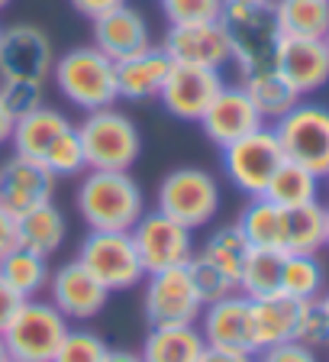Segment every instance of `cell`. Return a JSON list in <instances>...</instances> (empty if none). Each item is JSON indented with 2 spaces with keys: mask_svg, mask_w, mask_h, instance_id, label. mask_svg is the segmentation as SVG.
I'll return each mask as SVG.
<instances>
[{
  "mask_svg": "<svg viewBox=\"0 0 329 362\" xmlns=\"http://www.w3.org/2000/svg\"><path fill=\"white\" fill-rule=\"evenodd\" d=\"M255 362H316V353L297 339H287V343H275V346H265L255 353Z\"/></svg>",
  "mask_w": 329,
  "mask_h": 362,
  "instance_id": "41",
  "label": "cell"
},
{
  "mask_svg": "<svg viewBox=\"0 0 329 362\" xmlns=\"http://www.w3.org/2000/svg\"><path fill=\"white\" fill-rule=\"evenodd\" d=\"M326 178H329V175H326Z\"/></svg>",
  "mask_w": 329,
  "mask_h": 362,
  "instance_id": "55",
  "label": "cell"
},
{
  "mask_svg": "<svg viewBox=\"0 0 329 362\" xmlns=\"http://www.w3.org/2000/svg\"><path fill=\"white\" fill-rule=\"evenodd\" d=\"M10 359V353H7V346H4V337H0V362H7Z\"/></svg>",
  "mask_w": 329,
  "mask_h": 362,
  "instance_id": "50",
  "label": "cell"
},
{
  "mask_svg": "<svg viewBox=\"0 0 329 362\" xmlns=\"http://www.w3.org/2000/svg\"><path fill=\"white\" fill-rule=\"evenodd\" d=\"M71 330L68 317L55 308L52 301H23L20 310L13 314V320L7 324L4 346H7L10 359L20 362H52L55 349L61 346L65 333Z\"/></svg>",
  "mask_w": 329,
  "mask_h": 362,
  "instance_id": "8",
  "label": "cell"
},
{
  "mask_svg": "<svg viewBox=\"0 0 329 362\" xmlns=\"http://www.w3.org/2000/svg\"><path fill=\"white\" fill-rule=\"evenodd\" d=\"M223 194H220V181L197 165H178L158 181L155 191V211L168 214L187 230H201L217 217Z\"/></svg>",
  "mask_w": 329,
  "mask_h": 362,
  "instance_id": "5",
  "label": "cell"
},
{
  "mask_svg": "<svg viewBox=\"0 0 329 362\" xmlns=\"http://www.w3.org/2000/svg\"><path fill=\"white\" fill-rule=\"evenodd\" d=\"M162 49L174 65H201V68H220L229 65V36H226L223 23H181L168 26Z\"/></svg>",
  "mask_w": 329,
  "mask_h": 362,
  "instance_id": "14",
  "label": "cell"
},
{
  "mask_svg": "<svg viewBox=\"0 0 329 362\" xmlns=\"http://www.w3.org/2000/svg\"><path fill=\"white\" fill-rule=\"evenodd\" d=\"M55 175L45 165L32 162V158L23 156H10L4 165H0V207L13 217L32 211L39 204L52 201L55 194Z\"/></svg>",
  "mask_w": 329,
  "mask_h": 362,
  "instance_id": "18",
  "label": "cell"
},
{
  "mask_svg": "<svg viewBox=\"0 0 329 362\" xmlns=\"http://www.w3.org/2000/svg\"><path fill=\"white\" fill-rule=\"evenodd\" d=\"M16 246V217L0 207V259Z\"/></svg>",
  "mask_w": 329,
  "mask_h": 362,
  "instance_id": "44",
  "label": "cell"
},
{
  "mask_svg": "<svg viewBox=\"0 0 329 362\" xmlns=\"http://www.w3.org/2000/svg\"><path fill=\"white\" fill-rule=\"evenodd\" d=\"M55 65L49 33L32 23L0 26V81H45Z\"/></svg>",
  "mask_w": 329,
  "mask_h": 362,
  "instance_id": "12",
  "label": "cell"
},
{
  "mask_svg": "<svg viewBox=\"0 0 329 362\" xmlns=\"http://www.w3.org/2000/svg\"><path fill=\"white\" fill-rule=\"evenodd\" d=\"M10 7V0H0V10H7Z\"/></svg>",
  "mask_w": 329,
  "mask_h": 362,
  "instance_id": "52",
  "label": "cell"
},
{
  "mask_svg": "<svg viewBox=\"0 0 329 362\" xmlns=\"http://www.w3.org/2000/svg\"><path fill=\"white\" fill-rule=\"evenodd\" d=\"M7 362H20V359H7Z\"/></svg>",
  "mask_w": 329,
  "mask_h": 362,
  "instance_id": "54",
  "label": "cell"
},
{
  "mask_svg": "<svg viewBox=\"0 0 329 362\" xmlns=\"http://www.w3.org/2000/svg\"><path fill=\"white\" fill-rule=\"evenodd\" d=\"M323 42H326V52H329V33H326V36H323Z\"/></svg>",
  "mask_w": 329,
  "mask_h": 362,
  "instance_id": "53",
  "label": "cell"
},
{
  "mask_svg": "<svg viewBox=\"0 0 329 362\" xmlns=\"http://www.w3.org/2000/svg\"><path fill=\"white\" fill-rule=\"evenodd\" d=\"M281 269L285 252L281 249H258L252 246L246 256V265L239 272V291L246 298H268L281 291Z\"/></svg>",
  "mask_w": 329,
  "mask_h": 362,
  "instance_id": "32",
  "label": "cell"
},
{
  "mask_svg": "<svg viewBox=\"0 0 329 362\" xmlns=\"http://www.w3.org/2000/svg\"><path fill=\"white\" fill-rule=\"evenodd\" d=\"M201 333L207 346L236 349V353H255L252 343V310L242 291H232L213 304H203Z\"/></svg>",
  "mask_w": 329,
  "mask_h": 362,
  "instance_id": "19",
  "label": "cell"
},
{
  "mask_svg": "<svg viewBox=\"0 0 329 362\" xmlns=\"http://www.w3.org/2000/svg\"><path fill=\"white\" fill-rule=\"evenodd\" d=\"M236 226L242 230V236L249 240V246L281 249V240H285V207H277L275 201H268L265 194H258L242 207ZM281 252H285V249H281Z\"/></svg>",
  "mask_w": 329,
  "mask_h": 362,
  "instance_id": "28",
  "label": "cell"
},
{
  "mask_svg": "<svg viewBox=\"0 0 329 362\" xmlns=\"http://www.w3.org/2000/svg\"><path fill=\"white\" fill-rule=\"evenodd\" d=\"M107 343L100 333L94 330H68L61 346L55 349L52 362H104L107 356Z\"/></svg>",
  "mask_w": 329,
  "mask_h": 362,
  "instance_id": "37",
  "label": "cell"
},
{
  "mask_svg": "<svg viewBox=\"0 0 329 362\" xmlns=\"http://www.w3.org/2000/svg\"><path fill=\"white\" fill-rule=\"evenodd\" d=\"M300 301L287 298V294H268V298H249V310H252V343L255 353L275 343H287L294 337V320H297Z\"/></svg>",
  "mask_w": 329,
  "mask_h": 362,
  "instance_id": "23",
  "label": "cell"
},
{
  "mask_svg": "<svg viewBox=\"0 0 329 362\" xmlns=\"http://www.w3.org/2000/svg\"><path fill=\"white\" fill-rule=\"evenodd\" d=\"M291 339H297V343H304V346H310V349L326 346L329 343V324H326V314H323V308H320V298L300 301Z\"/></svg>",
  "mask_w": 329,
  "mask_h": 362,
  "instance_id": "39",
  "label": "cell"
},
{
  "mask_svg": "<svg viewBox=\"0 0 329 362\" xmlns=\"http://www.w3.org/2000/svg\"><path fill=\"white\" fill-rule=\"evenodd\" d=\"M123 4H126V0H71V7L81 16H88V20H97L100 13L116 10V7H123Z\"/></svg>",
  "mask_w": 329,
  "mask_h": 362,
  "instance_id": "43",
  "label": "cell"
},
{
  "mask_svg": "<svg viewBox=\"0 0 329 362\" xmlns=\"http://www.w3.org/2000/svg\"><path fill=\"white\" fill-rule=\"evenodd\" d=\"M194 230L181 226L162 211H145L129 230L136 243V252L143 259L145 275L162 269H174V265H187L194 256Z\"/></svg>",
  "mask_w": 329,
  "mask_h": 362,
  "instance_id": "10",
  "label": "cell"
},
{
  "mask_svg": "<svg viewBox=\"0 0 329 362\" xmlns=\"http://www.w3.org/2000/svg\"><path fill=\"white\" fill-rule=\"evenodd\" d=\"M275 71L307 98L313 90L329 84V52L323 39H300V36H281L275 52Z\"/></svg>",
  "mask_w": 329,
  "mask_h": 362,
  "instance_id": "17",
  "label": "cell"
},
{
  "mask_svg": "<svg viewBox=\"0 0 329 362\" xmlns=\"http://www.w3.org/2000/svg\"><path fill=\"white\" fill-rule=\"evenodd\" d=\"M52 81L61 90V98L84 113L113 107L120 100L116 62L100 52L97 45H75L59 55L52 65Z\"/></svg>",
  "mask_w": 329,
  "mask_h": 362,
  "instance_id": "2",
  "label": "cell"
},
{
  "mask_svg": "<svg viewBox=\"0 0 329 362\" xmlns=\"http://www.w3.org/2000/svg\"><path fill=\"white\" fill-rule=\"evenodd\" d=\"M326 243V211L323 204H300V207H285V252H307L316 256Z\"/></svg>",
  "mask_w": 329,
  "mask_h": 362,
  "instance_id": "26",
  "label": "cell"
},
{
  "mask_svg": "<svg viewBox=\"0 0 329 362\" xmlns=\"http://www.w3.org/2000/svg\"><path fill=\"white\" fill-rule=\"evenodd\" d=\"M320 175H313L310 168L297 165L291 158H285L277 172L271 175L265 197L275 201L277 207H300V204H313L320 201Z\"/></svg>",
  "mask_w": 329,
  "mask_h": 362,
  "instance_id": "31",
  "label": "cell"
},
{
  "mask_svg": "<svg viewBox=\"0 0 329 362\" xmlns=\"http://www.w3.org/2000/svg\"><path fill=\"white\" fill-rule=\"evenodd\" d=\"M104 362H143V356L133 349H107Z\"/></svg>",
  "mask_w": 329,
  "mask_h": 362,
  "instance_id": "47",
  "label": "cell"
},
{
  "mask_svg": "<svg viewBox=\"0 0 329 362\" xmlns=\"http://www.w3.org/2000/svg\"><path fill=\"white\" fill-rule=\"evenodd\" d=\"M320 308H323V314H326V324H329V291L320 294Z\"/></svg>",
  "mask_w": 329,
  "mask_h": 362,
  "instance_id": "48",
  "label": "cell"
},
{
  "mask_svg": "<svg viewBox=\"0 0 329 362\" xmlns=\"http://www.w3.org/2000/svg\"><path fill=\"white\" fill-rule=\"evenodd\" d=\"M78 136H81V149L88 168H100V172H129L136 165V158L143 156V136L133 117H126L116 107H100L90 110L81 123H78Z\"/></svg>",
  "mask_w": 329,
  "mask_h": 362,
  "instance_id": "4",
  "label": "cell"
},
{
  "mask_svg": "<svg viewBox=\"0 0 329 362\" xmlns=\"http://www.w3.org/2000/svg\"><path fill=\"white\" fill-rule=\"evenodd\" d=\"M223 71L220 68H201V65H174L162 84V107L172 113L174 120L197 123L203 117V110L210 107V100L220 94L223 88Z\"/></svg>",
  "mask_w": 329,
  "mask_h": 362,
  "instance_id": "13",
  "label": "cell"
},
{
  "mask_svg": "<svg viewBox=\"0 0 329 362\" xmlns=\"http://www.w3.org/2000/svg\"><path fill=\"white\" fill-rule=\"evenodd\" d=\"M220 23L229 36L232 65L239 68L242 78L275 68L281 30H277L271 4H226Z\"/></svg>",
  "mask_w": 329,
  "mask_h": 362,
  "instance_id": "3",
  "label": "cell"
},
{
  "mask_svg": "<svg viewBox=\"0 0 329 362\" xmlns=\"http://www.w3.org/2000/svg\"><path fill=\"white\" fill-rule=\"evenodd\" d=\"M75 207L90 230H133L145 214V194L129 172L88 168L75 191Z\"/></svg>",
  "mask_w": 329,
  "mask_h": 362,
  "instance_id": "1",
  "label": "cell"
},
{
  "mask_svg": "<svg viewBox=\"0 0 329 362\" xmlns=\"http://www.w3.org/2000/svg\"><path fill=\"white\" fill-rule=\"evenodd\" d=\"M197 123H201L203 136H207L210 143H217L220 149L242 139V136L255 133L258 127H265L262 113L255 110L252 98L246 94L242 84H223L220 94L210 100V107L203 110V117Z\"/></svg>",
  "mask_w": 329,
  "mask_h": 362,
  "instance_id": "15",
  "label": "cell"
},
{
  "mask_svg": "<svg viewBox=\"0 0 329 362\" xmlns=\"http://www.w3.org/2000/svg\"><path fill=\"white\" fill-rule=\"evenodd\" d=\"M281 36L323 39L329 33V0H271Z\"/></svg>",
  "mask_w": 329,
  "mask_h": 362,
  "instance_id": "27",
  "label": "cell"
},
{
  "mask_svg": "<svg viewBox=\"0 0 329 362\" xmlns=\"http://www.w3.org/2000/svg\"><path fill=\"white\" fill-rule=\"evenodd\" d=\"M42 165L55 175V178H75V175L88 172V162H84V149H81V136L78 127H71L68 133H61L52 143V149L45 152Z\"/></svg>",
  "mask_w": 329,
  "mask_h": 362,
  "instance_id": "35",
  "label": "cell"
},
{
  "mask_svg": "<svg viewBox=\"0 0 329 362\" xmlns=\"http://www.w3.org/2000/svg\"><path fill=\"white\" fill-rule=\"evenodd\" d=\"M323 211H326V243H323V249H329V204H323Z\"/></svg>",
  "mask_w": 329,
  "mask_h": 362,
  "instance_id": "49",
  "label": "cell"
},
{
  "mask_svg": "<svg viewBox=\"0 0 329 362\" xmlns=\"http://www.w3.org/2000/svg\"><path fill=\"white\" fill-rule=\"evenodd\" d=\"M13 123H16V117L7 110L4 98H0V146H7V143H10V136H13Z\"/></svg>",
  "mask_w": 329,
  "mask_h": 362,
  "instance_id": "46",
  "label": "cell"
},
{
  "mask_svg": "<svg viewBox=\"0 0 329 362\" xmlns=\"http://www.w3.org/2000/svg\"><path fill=\"white\" fill-rule=\"evenodd\" d=\"M275 136L285 158L297 162V165L310 168L313 175L326 178L329 175V107L316 104V100L300 98L291 110L275 120Z\"/></svg>",
  "mask_w": 329,
  "mask_h": 362,
  "instance_id": "7",
  "label": "cell"
},
{
  "mask_svg": "<svg viewBox=\"0 0 329 362\" xmlns=\"http://www.w3.org/2000/svg\"><path fill=\"white\" fill-rule=\"evenodd\" d=\"M203 314V301L197 294L187 265L162 269L145 275V320L149 327L168 324H197Z\"/></svg>",
  "mask_w": 329,
  "mask_h": 362,
  "instance_id": "11",
  "label": "cell"
},
{
  "mask_svg": "<svg viewBox=\"0 0 329 362\" xmlns=\"http://www.w3.org/2000/svg\"><path fill=\"white\" fill-rule=\"evenodd\" d=\"M285 162V149L277 143L275 129L265 123L255 133L242 136L236 143L223 146V172L229 178V185L242 191L249 197L265 194L271 175L277 172V165Z\"/></svg>",
  "mask_w": 329,
  "mask_h": 362,
  "instance_id": "9",
  "label": "cell"
},
{
  "mask_svg": "<svg viewBox=\"0 0 329 362\" xmlns=\"http://www.w3.org/2000/svg\"><path fill=\"white\" fill-rule=\"evenodd\" d=\"M94 23V45L104 55H110L113 62L129 59V55L143 52L152 45V26L145 20V13L133 4H123L116 10L100 13Z\"/></svg>",
  "mask_w": 329,
  "mask_h": 362,
  "instance_id": "20",
  "label": "cell"
},
{
  "mask_svg": "<svg viewBox=\"0 0 329 362\" xmlns=\"http://www.w3.org/2000/svg\"><path fill=\"white\" fill-rule=\"evenodd\" d=\"M49 301L68 317V320H90L110 301V291L100 285L78 259L59 265L49 275Z\"/></svg>",
  "mask_w": 329,
  "mask_h": 362,
  "instance_id": "16",
  "label": "cell"
},
{
  "mask_svg": "<svg viewBox=\"0 0 329 362\" xmlns=\"http://www.w3.org/2000/svg\"><path fill=\"white\" fill-rule=\"evenodd\" d=\"M226 4H271V0H226Z\"/></svg>",
  "mask_w": 329,
  "mask_h": 362,
  "instance_id": "51",
  "label": "cell"
},
{
  "mask_svg": "<svg viewBox=\"0 0 329 362\" xmlns=\"http://www.w3.org/2000/svg\"><path fill=\"white\" fill-rule=\"evenodd\" d=\"M201 362H255V353H236V349H217L207 346Z\"/></svg>",
  "mask_w": 329,
  "mask_h": 362,
  "instance_id": "45",
  "label": "cell"
},
{
  "mask_svg": "<svg viewBox=\"0 0 329 362\" xmlns=\"http://www.w3.org/2000/svg\"><path fill=\"white\" fill-rule=\"evenodd\" d=\"M68 236V220L52 201L39 204L16 217V246H26L39 256H55Z\"/></svg>",
  "mask_w": 329,
  "mask_h": 362,
  "instance_id": "25",
  "label": "cell"
},
{
  "mask_svg": "<svg viewBox=\"0 0 329 362\" xmlns=\"http://www.w3.org/2000/svg\"><path fill=\"white\" fill-rule=\"evenodd\" d=\"M71 127H75V123L68 120L65 110L42 104V107H36V110H30V113H23V117H16L10 143H13V152H16V156L32 158V162H39V165H42L45 152L52 149L55 139H59L61 133H68Z\"/></svg>",
  "mask_w": 329,
  "mask_h": 362,
  "instance_id": "22",
  "label": "cell"
},
{
  "mask_svg": "<svg viewBox=\"0 0 329 362\" xmlns=\"http://www.w3.org/2000/svg\"><path fill=\"white\" fill-rule=\"evenodd\" d=\"M0 98L13 117H23L45 104V88L42 81H0Z\"/></svg>",
  "mask_w": 329,
  "mask_h": 362,
  "instance_id": "40",
  "label": "cell"
},
{
  "mask_svg": "<svg viewBox=\"0 0 329 362\" xmlns=\"http://www.w3.org/2000/svg\"><path fill=\"white\" fill-rule=\"evenodd\" d=\"M20 304H23V298L7 285V281L0 279V333L7 330V324L13 320V314L20 310Z\"/></svg>",
  "mask_w": 329,
  "mask_h": 362,
  "instance_id": "42",
  "label": "cell"
},
{
  "mask_svg": "<svg viewBox=\"0 0 329 362\" xmlns=\"http://www.w3.org/2000/svg\"><path fill=\"white\" fill-rule=\"evenodd\" d=\"M78 262L107 288V291H129L143 285L145 269L136 252L129 230H90L78 246Z\"/></svg>",
  "mask_w": 329,
  "mask_h": 362,
  "instance_id": "6",
  "label": "cell"
},
{
  "mask_svg": "<svg viewBox=\"0 0 329 362\" xmlns=\"http://www.w3.org/2000/svg\"><path fill=\"white\" fill-rule=\"evenodd\" d=\"M187 272H191V281H194V288H197V294H201L203 304H213V301H220V298H226V294L239 291V285H236L226 272H220L213 262H207L201 252L191 256Z\"/></svg>",
  "mask_w": 329,
  "mask_h": 362,
  "instance_id": "36",
  "label": "cell"
},
{
  "mask_svg": "<svg viewBox=\"0 0 329 362\" xmlns=\"http://www.w3.org/2000/svg\"><path fill=\"white\" fill-rule=\"evenodd\" d=\"M242 88H246V94L252 98L255 110L262 113L265 123L281 120V117L300 100V94L285 81V78L277 75L275 68H265V71L246 75L242 78Z\"/></svg>",
  "mask_w": 329,
  "mask_h": 362,
  "instance_id": "30",
  "label": "cell"
},
{
  "mask_svg": "<svg viewBox=\"0 0 329 362\" xmlns=\"http://www.w3.org/2000/svg\"><path fill=\"white\" fill-rule=\"evenodd\" d=\"M203 333L197 324H168L149 327V337L143 343V362H201Z\"/></svg>",
  "mask_w": 329,
  "mask_h": 362,
  "instance_id": "24",
  "label": "cell"
},
{
  "mask_svg": "<svg viewBox=\"0 0 329 362\" xmlns=\"http://www.w3.org/2000/svg\"><path fill=\"white\" fill-rule=\"evenodd\" d=\"M326 285V272L320 259L307 252H285V269H281V294L294 301H313L323 294Z\"/></svg>",
  "mask_w": 329,
  "mask_h": 362,
  "instance_id": "33",
  "label": "cell"
},
{
  "mask_svg": "<svg viewBox=\"0 0 329 362\" xmlns=\"http://www.w3.org/2000/svg\"><path fill=\"white\" fill-rule=\"evenodd\" d=\"M226 10V0H162L168 26L181 23H217Z\"/></svg>",
  "mask_w": 329,
  "mask_h": 362,
  "instance_id": "38",
  "label": "cell"
},
{
  "mask_svg": "<svg viewBox=\"0 0 329 362\" xmlns=\"http://www.w3.org/2000/svg\"><path fill=\"white\" fill-rule=\"evenodd\" d=\"M249 249H252V246H249V240L242 236L239 226L232 223V226H220L217 233L203 243L201 256L207 259V262L217 265L220 272H226V275L239 285V272H242V265H246Z\"/></svg>",
  "mask_w": 329,
  "mask_h": 362,
  "instance_id": "34",
  "label": "cell"
},
{
  "mask_svg": "<svg viewBox=\"0 0 329 362\" xmlns=\"http://www.w3.org/2000/svg\"><path fill=\"white\" fill-rule=\"evenodd\" d=\"M49 275H52V272H49V259L26 246H13L7 256L0 259V279L7 281L23 301H30L39 291H45Z\"/></svg>",
  "mask_w": 329,
  "mask_h": 362,
  "instance_id": "29",
  "label": "cell"
},
{
  "mask_svg": "<svg viewBox=\"0 0 329 362\" xmlns=\"http://www.w3.org/2000/svg\"><path fill=\"white\" fill-rule=\"evenodd\" d=\"M172 71V59L162 45H149L143 52L129 55V59L116 62V90H120V100H133V104H143V100H155L162 94V84Z\"/></svg>",
  "mask_w": 329,
  "mask_h": 362,
  "instance_id": "21",
  "label": "cell"
}]
</instances>
